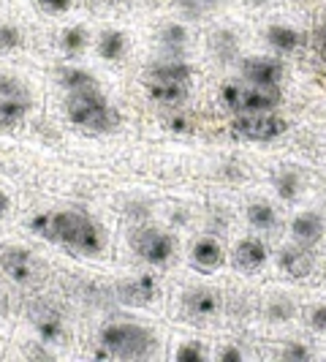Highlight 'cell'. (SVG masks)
Here are the masks:
<instances>
[{
	"instance_id": "f35d334b",
	"label": "cell",
	"mask_w": 326,
	"mask_h": 362,
	"mask_svg": "<svg viewBox=\"0 0 326 362\" xmlns=\"http://www.w3.org/2000/svg\"><path fill=\"white\" fill-rule=\"evenodd\" d=\"M250 3H253V6H267L270 0H250Z\"/></svg>"
},
{
	"instance_id": "d6a6232c",
	"label": "cell",
	"mask_w": 326,
	"mask_h": 362,
	"mask_svg": "<svg viewBox=\"0 0 326 362\" xmlns=\"http://www.w3.org/2000/svg\"><path fill=\"white\" fill-rule=\"evenodd\" d=\"M308 325L315 329V332H324L326 335V305H318L308 313Z\"/></svg>"
},
{
	"instance_id": "8fae6325",
	"label": "cell",
	"mask_w": 326,
	"mask_h": 362,
	"mask_svg": "<svg viewBox=\"0 0 326 362\" xmlns=\"http://www.w3.org/2000/svg\"><path fill=\"white\" fill-rule=\"evenodd\" d=\"M231 259H234V267L239 272H255L267 264L270 251H267L264 240H258V237H242V240L236 243Z\"/></svg>"
},
{
	"instance_id": "603a6c76",
	"label": "cell",
	"mask_w": 326,
	"mask_h": 362,
	"mask_svg": "<svg viewBox=\"0 0 326 362\" xmlns=\"http://www.w3.org/2000/svg\"><path fill=\"white\" fill-rule=\"evenodd\" d=\"M248 223L258 232H272V229H277V213L267 202H253V204H248Z\"/></svg>"
},
{
	"instance_id": "d590c367",
	"label": "cell",
	"mask_w": 326,
	"mask_h": 362,
	"mask_svg": "<svg viewBox=\"0 0 326 362\" xmlns=\"http://www.w3.org/2000/svg\"><path fill=\"white\" fill-rule=\"evenodd\" d=\"M8 210H11V199H8L6 191H0V221L8 216Z\"/></svg>"
},
{
	"instance_id": "e575fe53",
	"label": "cell",
	"mask_w": 326,
	"mask_h": 362,
	"mask_svg": "<svg viewBox=\"0 0 326 362\" xmlns=\"http://www.w3.org/2000/svg\"><path fill=\"white\" fill-rule=\"evenodd\" d=\"M217 360L220 362H242L245 360V354H242L236 346H223V349L217 351Z\"/></svg>"
},
{
	"instance_id": "ba28073f",
	"label": "cell",
	"mask_w": 326,
	"mask_h": 362,
	"mask_svg": "<svg viewBox=\"0 0 326 362\" xmlns=\"http://www.w3.org/2000/svg\"><path fill=\"white\" fill-rule=\"evenodd\" d=\"M220 310V294L207 286H196V289L182 294V313L191 322H210L215 319Z\"/></svg>"
},
{
	"instance_id": "9a60e30c",
	"label": "cell",
	"mask_w": 326,
	"mask_h": 362,
	"mask_svg": "<svg viewBox=\"0 0 326 362\" xmlns=\"http://www.w3.org/2000/svg\"><path fill=\"white\" fill-rule=\"evenodd\" d=\"M324 218L315 216V213H299L291 221V237L296 243H302V245H315L324 237Z\"/></svg>"
},
{
	"instance_id": "d4e9b609",
	"label": "cell",
	"mask_w": 326,
	"mask_h": 362,
	"mask_svg": "<svg viewBox=\"0 0 326 362\" xmlns=\"http://www.w3.org/2000/svg\"><path fill=\"white\" fill-rule=\"evenodd\" d=\"M85 47H87V30L85 28H66L63 33H60V49L66 54H76L85 52Z\"/></svg>"
},
{
	"instance_id": "cb8c5ba5",
	"label": "cell",
	"mask_w": 326,
	"mask_h": 362,
	"mask_svg": "<svg viewBox=\"0 0 326 362\" xmlns=\"http://www.w3.org/2000/svg\"><path fill=\"white\" fill-rule=\"evenodd\" d=\"M274 188H277V197L283 202H294L299 197V175L294 169H280L274 175Z\"/></svg>"
},
{
	"instance_id": "ac0fdd59",
	"label": "cell",
	"mask_w": 326,
	"mask_h": 362,
	"mask_svg": "<svg viewBox=\"0 0 326 362\" xmlns=\"http://www.w3.org/2000/svg\"><path fill=\"white\" fill-rule=\"evenodd\" d=\"M128 52V36L123 30H104L98 36V54L109 60V63H117L123 60Z\"/></svg>"
},
{
	"instance_id": "44dd1931",
	"label": "cell",
	"mask_w": 326,
	"mask_h": 362,
	"mask_svg": "<svg viewBox=\"0 0 326 362\" xmlns=\"http://www.w3.org/2000/svg\"><path fill=\"white\" fill-rule=\"evenodd\" d=\"M158 44L163 47V52H169V57H180L185 52V47H188V30H185V25H177V22L163 25L161 33H158Z\"/></svg>"
},
{
	"instance_id": "ffe728a7",
	"label": "cell",
	"mask_w": 326,
	"mask_h": 362,
	"mask_svg": "<svg viewBox=\"0 0 326 362\" xmlns=\"http://www.w3.org/2000/svg\"><path fill=\"white\" fill-rule=\"evenodd\" d=\"M193 76V69L185 63V60H177V57H169V60H161L150 69V79H171V82H191Z\"/></svg>"
},
{
	"instance_id": "836d02e7",
	"label": "cell",
	"mask_w": 326,
	"mask_h": 362,
	"mask_svg": "<svg viewBox=\"0 0 326 362\" xmlns=\"http://www.w3.org/2000/svg\"><path fill=\"white\" fill-rule=\"evenodd\" d=\"M310 349L305 344H289L283 349V360H310Z\"/></svg>"
},
{
	"instance_id": "52a82bcc",
	"label": "cell",
	"mask_w": 326,
	"mask_h": 362,
	"mask_svg": "<svg viewBox=\"0 0 326 362\" xmlns=\"http://www.w3.org/2000/svg\"><path fill=\"white\" fill-rule=\"evenodd\" d=\"M289 131V123L274 112H248L231 120V134L248 142H272Z\"/></svg>"
},
{
	"instance_id": "277c9868",
	"label": "cell",
	"mask_w": 326,
	"mask_h": 362,
	"mask_svg": "<svg viewBox=\"0 0 326 362\" xmlns=\"http://www.w3.org/2000/svg\"><path fill=\"white\" fill-rule=\"evenodd\" d=\"M280 90L274 85H253V82H229L220 88L223 107L248 115V112H274L280 107Z\"/></svg>"
},
{
	"instance_id": "5b68a950",
	"label": "cell",
	"mask_w": 326,
	"mask_h": 362,
	"mask_svg": "<svg viewBox=\"0 0 326 362\" xmlns=\"http://www.w3.org/2000/svg\"><path fill=\"white\" fill-rule=\"evenodd\" d=\"M128 245L142 262L152 264V267L169 264L174 259V237L161 229H152V226H136L128 235Z\"/></svg>"
},
{
	"instance_id": "484cf974",
	"label": "cell",
	"mask_w": 326,
	"mask_h": 362,
	"mask_svg": "<svg viewBox=\"0 0 326 362\" xmlns=\"http://www.w3.org/2000/svg\"><path fill=\"white\" fill-rule=\"evenodd\" d=\"M0 98H28V101H33L28 85L19 76H11V74H0Z\"/></svg>"
},
{
	"instance_id": "2e32d148",
	"label": "cell",
	"mask_w": 326,
	"mask_h": 362,
	"mask_svg": "<svg viewBox=\"0 0 326 362\" xmlns=\"http://www.w3.org/2000/svg\"><path fill=\"white\" fill-rule=\"evenodd\" d=\"M147 90L158 104H182L191 95V82H171V79H150Z\"/></svg>"
},
{
	"instance_id": "f546056e",
	"label": "cell",
	"mask_w": 326,
	"mask_h": 362,
	"mask_svg": "<svg viewBox=\"0 0 326 362\" xmlns=\"http://www.w3.org/2000/svg\"><path fill=\"white\" fill-rule=\"evenodd\" d=\"M28 223H30V229H33L38 237H44V240L52 243V213H36Z\"/></svg>"
},
{
	"instance_id": "d6986e66",
	"label": "cell",
	"mask_w": 326,
	"mask_h": 362,
	"mask_svg": "<svg viewBox=\"0 0 326 362\" xmlns=\"http://www.w3.org/2000/svg\"><path fill=\"white\" fill-rule=\"evenodd\" d=\"M267 41H270L272 49H277L280 54H289V52H296V49H299L302 33L294 30V28H289V25H272L270 30H267Z\"/></svg>"
},
{
	"instance_id": "9c48e42d",
	"label": "cell",
	"mask_w": 326,
	"mask_h": 362,
	"mask_svg": "<svg viewBox=\"0 0 326 362\" xmlns=\"http://www.w3.org/2000/svg\"><path fill=\"white\" fill-rule=\"evenodd\" d=\"M117 300L133 305V308H145L150 303H155L158 297V281L152 275H136V278H126L117 284Z\"/></svg>"
},
{
	"instance_id": "5bb4252c",
	"label": "cell",
	"mask_w": 326,
	"mask_h": 362,
	"mask_svg": "<svg viewBox=\"0 0 326 362\" xmlns=\"http://www.w3.org/2000/svg\"><path fill=\"white\" fill-rule=\"evenodd\" d=\"M30 325L36 329L38 341L41 344H63L66 341V322H63V316L60 313H54L49 308H36L33 310V316H30Z\"/></svg>"
},
{
	"instance_id": "8992f818",
	"label": "cell",
	"mask_w": 326,
	"mask_h": 362,
	"mask_svg": "<svg viewBox=\"0 0 326 362\" xmlns=\"http://www.w3.org/2000/svg\"><path fill=\"white\" fill-rule=\"evenodd\" d=\"M0 270L3 275H8L17 286H38L47 275L44 262L33 256V251L19 248V245H6L0 251Z\"/></svg>"
},
{
	"instance_id": "74e56055",
	"label": "cell",
	"mask_w": 326,
	"mask_h": 362,
	"mask_svg": "<svg viewBox=\"0 0 326 362\" xmlns=\"http://www.w3.org/2000/svg\"><path fill=\"white\" fill-rule=\"evenodd\" d=\"M6 313H8V297H6V291L0 289V319H6Z\"/></svg>"
},
{
	"instance_id": "7c38bea8",
	"label": "cell",
	"mask_w": 326,
	"mask_h": 362,
	"mask_svg": "<svg viewBox=\"0 0 326 362\" xmlns=\"http://www.w3.org/2000/svg\"><path fill=\"white\" fill-rule=\"evenodd\" d=\"M242 79L253 85H280L283 79V63L272 57H248L242 63Z\"/></svg>"
},
{
	"instance_id": "e0dca14e",
	"label": "cell",
	"mask_w": 326,
	"mask_h": 362,
	"mask_svg": "<svg viewBox=\"0 0 326 362\" xmlns=\"http://www.w3.org/2000/svg\"><path fill=\"white\" fill-rule=\"evenodd\" d=\"M30 107H33V101H28V98H0V134L17 128L28 117Z\"/></svg>"
},
{
	"instance_id": "4316f807",
	"label": "cell",
	"mask_w": 326,
	"mask_h": 362,
	"mask_svg": "<svg viewBox=\"0 0 326 362\" xmlns=\"http://www.w3.org/2000/svg\"><path fill=\"white\" fill-rule=\"evenodd\" d=\"M267 319L274 325H283V322L294 319V303L286 297H272L270 305H267Z\"/></svg>"
},
{
	"instance_id": "4fadbf2b",
	"label": "cell",
	"mask_w": 326,
	"mask_h": 362,
	"mask_svg": "<svg viewBox=\"0 0 326 362\" xmlns=\"http://www.w3.org/2000/svg\"><path fill=\"white\" fill-rule=\"evenodd\" d=\"M226 262V251L223 245L217 243L215 237H199L191 248V264L201 272H215L223 267Z\"/></svg>"
},
{
	"instance_id": "3957f363",
	"label": "cell",
	"mask_w": 326,
	"mask_h": 362,
	"mask_svg": "<svg viewBox=\"0 0 326 362\" xmlns=\"http://www.w3.org/2000/svg\"><path fill=\"white\" fill-rule=\"evenodd\" d=\"M66 115L76 128L90 131V134H109L120 123V115L111 109L107 95L92 88V90L68 93L66 98Z\"/></svg>"
},
{
	"instance_id": "1f68e13d",
	"label": "cell",
	"mask_w": 326,
	"mask_h": 362,
	"mask_svg": "<svg viewBox=\"0 0 326 362\" xmlns=\"http://www.w3.org/2000/svg\"><path fill=\"white\" fill-rule=\"evenodd\" d=\"M36 6L44 11V14H66V11H71L73 0H36Z\"/></svg>"
},
{
	"instance_id": "8d00e7d4",
	"label": "cell",
	"mask_w": 326,
	"mask_h": 362,
	"mask_svg": "<svg viewBox=\"0 0 326 362\" xmlns=\"http://www.w3.org/2000/svg\"><path fill=\"white\" fill-rule=\"evenodd\" d=\"M315 38H318V47H321V52L326 54V22L318 28V33H315Z\"/></svg>"
},
{
	"instance_id": "83f0119b",
	"label": "cell",
	"mask_w": 326,
	"mask_h": 362,
	"mask_svg": "<svg viewBox=\"0 0 326 362\" xmlns=\"http://www.w3.org/2000/svg\"><path fill=\"white\" fill-rule=\"evenodd\" d=\"M22 44V33L19 28L8 25V22H0V52H11Z\"/></svg>"
},
{
	"instance_id": "4dcf8cb0",
	"label": "cell",
	"mask_w": 326,
	"mask_h": 362,
	"mask_svg": "<svg viewBox=\"0 0 326 362\" xmlns=\"http://www.w3.org/2000/svg\"><path fill=\"white\" fill-rule=\"evenodd\" d=\"M177 3H180L188 14H193V17H201L207 11H215L217 6H220V0H177Z\"/></svg>"
},
{
	"instance_id": "7402d4cb",
	"label": "cell",
	"mask_w": 326,
	"mask_h": 362,
	"mask_svg": "<svg viewBox=\"0 0 326 362\" xmlns=\"http://www.w3.org/2000/svg\"><path fill=\"white\" fill-rule=\"evenodd\" d=\"M57 79H60V85H63V88H66L68 93L92 90V88H98L95 76H92L90 71H85V69H76V66L60 69V71H57Z\"/></svg>"
},
{
	"instance_id": "f1b7e54d",
	"label": "cell",
	"mask_w": 326,
	"mask_h": 362,
	"mask_svg": "<svg viewBox=\"0 0 326 362\" xmlns=\"http://www.w3.org/2000/svg\"><path fill=\"white\" fill-rule=\"evenodd\" d=\"M204 357H207V351L201 349L199 344H182L177 351H174V360L177 362H204Z\"/></svg>"
},
{
	"instance_id": "30bf717a",
	"label": "cell",
	"mask_w": 326,
	"mask_h": 362,
	"mask_svg": "<svg viewBox=\"0 0 326 362\" xmlns=\"http://www.w3.org/2000/svg\"><path fill=\"white\" fill-rule=\"evenodd\" d=\"M277 267L286 272L289 278H308L315 267V256L310 245H283L277 251Z\"/></svg>"
},
{
	"instance_id": "6da1fadb",
	"label": "cell",
	"mask_w": 326,
	"mask_h": 362,
	"mask_svg": "<svg viewBox=\"0 0 326 362\" xmlns=\"http://www.w3.org/2000/svg\"><path fill=\"white\" fill-rule=\"evenodd\" d=\"M52 243H60L71 254L101 256L107 248V229L79 210L52 213Z\"/></svg>"
},
{
	"instance_id": "7a4b0ae2",
	"label": "cell",
	"mask_w": 326,
	"mask_h": 362,
	"mask_svg": "<svg viewBox=\"0 0 326 362\" xmlns=\"http://www.w3.org/2000/svg\"><path fill=\"white\" fill-rule=\"evenodd\" d=\"M101 357L114 360H147L158 354V338L150 327L133 322H109L98 332Z\"/></svg>"
}]
</instances>
